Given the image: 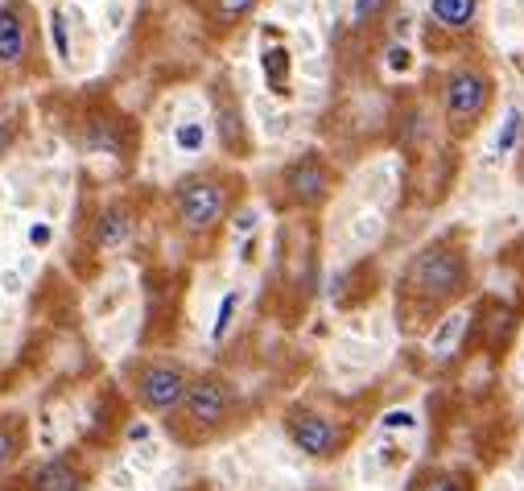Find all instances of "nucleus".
Masks as SVG:
<instances>
[{
    "label": "nucleus",
    "mask_w": 524,
    "mask_h": 491,
    "mask_svg": "<svg viewBox=\"0 0 524 491\" xmlns=\"http://www.w3.org/2000/svg\"><path fill=\"white\" fill-rule=\"evenodd\" d=\"M475 289V256L466 228H446L429 236L396 273L393 318L405 339H426L434 326L454 314Z\"/></svg>",
    "instance_id": "1"
},
{
    "label": "nucleus",
    "mask_w": 524,
    "mask_h": 491,
    "mask_svg": "<svg viewBox=\"0 0 524 491\" xmlns=\"http://www.w3.org/2000/svg\"><path fill=\"white\" fill-rule=\"evenodd\" d=\"M244 174L239 169H194L186 178L174 182L169 191V219L186 244L199 248V256H211V248L223 240L227 223L236 215L244 199Z\"/></svg>",
    "instance_id": "2"
},
{
    "label": "nucleus",
    "mask_w": 524,
    "mask_h": 491,
    "mask_svg": "<svg viewBox=\"0 0 524 491\" xmlns=\"http://www.w3.org/2000/svg\"><path fill=\"white\" fill-rule=\"evenodd\" d=\"M248 425V401L239 393V384L223 371H194L191 388L178 401V409L166 417L169 438L186 450L227 442L236 430Z\"/></svg>",
    "instance_id": "3"
},
{
    "label": "nucleus",
    "mask_w": 524,
    "mask_h": 491,
    "mask_svg": "<svg viewBox=\"0 0 524 491\" xmlns=\"http://www.w3.org/2000/svg\"><path fill=\"white\" fill-rule=\"evenodd\" d=\"M500 96V79L491 71V62L483 54H458L450 58V66L438 74V112L442 129L450 141H471L483 124H488L491 108Z\"/></svg>",
    "instance_id": "4"
},
{
    "label": "nucleus",
    "mask_w": 524,
    "mask_h": 491,
    "mask_svg": "<svg viewBox=\"0 0 524 491\" xmlns=\"http://www.w3.org/2000/svg\"><path fill=\"white\" fill-rule=\"evenodd\" d=\"M359 425L364 421L351 417V409L331 401V396H301L281 413L285 438L310 463H339L359 438Z\"/></svg>",
    "instance_id": "5"
},
{
    "label": "nucleus",
    "mask_w": 524,
    "mask_h": 491,
    "mask_svg": "<svg viewBox=\"0 0 524 491\" xmlns=\"http://www.w3.org/2000/svg\"><path fill=\"white\" fill-rule=\"evenodd\" d=\"M343 186V174L322 149H301L298 157H289L285 166L273 174V203L281 215H301L314 219L326 211L334 194Z\"/></svg>",
    "instance_id": "6"
},
{
    "label": "nucleus",
    "mask_w": 524,
    "mask_h": 491,
    "mask_svg": "<svg viewBox=\"0 0 524 491\" xmlns=\"http://www.w3.org/2000/svg\"><path fill=\"white\" fill-rule=\"evenodd\" d=\"M42 71V42H37V12L29 0L0 4V96Z\"/></svg>",
    "instance_id": "7"
},
{
    "label": "nucleus",
    "mask_w": 524,
    "mask_h": 491,
    "mask_svg": "<svg viewBox=\"0 0 524 491\" xmlns=\"http://www.w3.org/2000/svg\"><path fill=\"white\" fill-rule=\"evenodd\" d=\"M194 371L182 360H169V355H153V360H141L132 368V396L145 413H157V417H169L178 401L191 388Z\"/></svg>",
    "instance_id": "8"
},
{
    "label": "nucleus",
    "mask_w": 524,
    "mask_h": 491,
    "mask_svg": "<svg viewBox=\"0 0 524 491\" xmlns=\"http://www.w3.org/2000/svg\"><path fill=\"white\" fill-rule=\"evenodd\" d=\"M91 463H87L79 450H66V455L42 458L37 467H29L25 475L9 483V491H83L91 483Z\"/></svg>",
    "instance_id": "9"
},
{
    "label": "nucleus",
    "mask_w": 524,
    "mask_h": 491,
    "mask_svg": "<svg viewBox=\"0 0 524 491\" xmlns=\"http://www.w3.org/2000/svg\"><path fill=\"white\" fill-rule=\"evenodd\" d=\"M191 9L199 12V21L207 25L211 37H231L236 29H244L252 21L261 0H191Z\"/></svg>",
    "instance_id": "10"
},
{
    "label": "nucleus",
    "mask_w": 524,
    "mask_h": 491,
    "mask_svg": "<svg viewBox=\"0 0 524 491\" xmlns=\"http://www.w3.org/2000/svg\"><path fill=\"white\" fill-rule=\"evenodd\" d=\"M479 0H429V37L442 34L446 42H463L475 34Z\"/></svg>",
    "instance_id": "11"
},
{
    "label": "nucleus",
    "mask_w": 524,
    "mask_h": 491,
    "mask_svg": "<svg viewBox=\"0 0 524 491\" xmlns=\"http://www.w3.org/2000/svg\"><path fill=\"white\" fill-rule=\"evenodd\" d=\"M405 491H479V475L458 463H429V467L413 471Z\"/></svg>",
    "instance_id": "12"
},
{
    "label": "nucleus",
    "mask_w": 524,
    "mask_h": 491,
    "mask_svg": "<svg viewBox=\"0 0 524 491\" xmlns=\"http://www.w3.org/2000/svg\"><path fill=\"white\" fill-rule=\"evenodd\" d=\"M347 9H351L347 21H351L356 42H380L396 12V0H347Z\"/></svg>",
    "instance_id": "13"
},
{
    "label": "nucleus",
    "mask_w": 524,
    "mask_h": 491,
    "mask_svg": "<svg viewBox=\"0 0 524 491\" xmlns=\"http://www.w3.org/2000/svg\"><path fill=\"white\" fill-rule=\"evenodd\" d=\"M215 108H219V141L227 144V153L248 157L252 144H248V129H244V108L231 99L227 83H219V91H215Z\"/></svg>",
    "instance_id": "14"
},
{
    "label": "nucleus",
    "mask_w": 524,
    "mask_h": 491,
    "mask_svg": "<svg viewBox=\"0 0 524 491\" xmlns=\"http://www.w3.org/2000/svg\"><path fill=\"white\" fill-rule=\"evenodd\" d=\"M29 450V421L25 413H4L0 409V479L9 475Z\"/></svg>",
    "instance_id": "15"
},
{
    "label": "nucleus",
    "mask_w": 524,
    "mask_h": 491,
    "mask_svg": "<svg viewBox=\"0 0 524 491\" xmlns=\"http://www.w3.org/2000/svg\"><path fill=\"white\" fill-rule=\"evenodd\" d=\"M129 231H132V211L124 203H112L96 223V248H116V244L129 240Z\"/></svg>",
    "instance_id": "16"
},
{
    "label": "nucleus",
    "mask_w": 524,
    "mask_h": 491,
    "mask_svg": "<svg viewBox=\"0 0 524 491\" xmlns=\"http://www.w3.org/2000/svg\"><path fill=\"white\" fill-rule=\"evenodd\" d=\"M54 37H59V54H62V58H71V46H66V25H62L59 17H54Z\"/></svg>",
    "instance_id": "17"
}]
</instances>
